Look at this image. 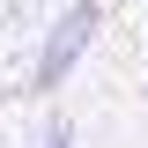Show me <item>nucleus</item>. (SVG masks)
<instances>
[{"instance_id":"nucleus-2","label":"nucleus","mask_w":148,"mask_h":148,"mask_svg":"<svg viewBox=\"0 0 148 148\" xmlns=\"http://www.w3.org/2000/svg\"><path fill=\"white\" fill-rule=\"evenodd\" d=\"M37 148H74V126H45V141Z\"/></svg>"},{"instance_id":"nucleus-1","label":"nucleus","mask_w":148,"mask_h":148,"mask_svg":"<svg viewBox=\"0 0 148 148\" xmlns=\"http://www.w3.org/2000/svg\"><path fill=\"white\" fill-rule=\"evenodd\" d=\"M96 30H104V8H96V0H67V8L52 15V30H45V52H37L30 96H59V89H67V74L82 67V52L96 45Z\"/></svg>"}]
</instances>
